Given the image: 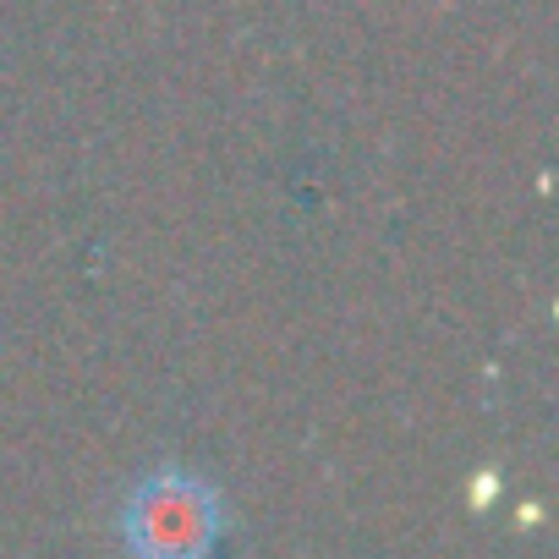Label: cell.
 Wrapping results in <instances>:
<instances>
[{
    "mask_svg": "<svg viewBox=\"0 0 559 559\" xmlns=\"http://www.w3.org/2000/svg\"><path fill=\"white\" fill-rule=\"evenodd\" d=\"M230 510L219 483L181 461L138 472L116 510V543L127 559H219Z\"/></svg>",
    "mask_w": 559,
    "mask_h": 559,
    "instance_id": "cell-1",
    "label": "cell"
}]
</instances>
